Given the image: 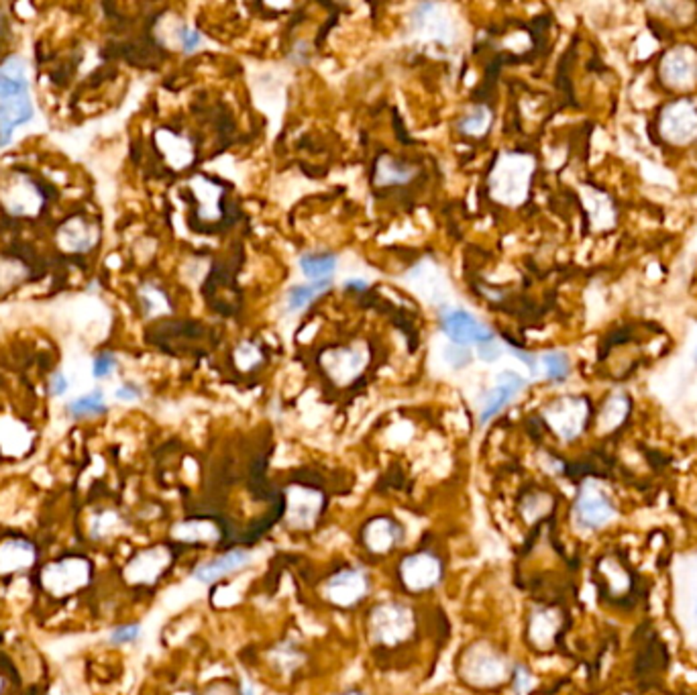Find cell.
<instances>
[{"label":"cell","mask_w":697,"mask_h":695,"mask_svg":"<svg viewBox=\"0 0 697 695\" xmlns=\"http://www.w3.org/2000/svg\"><path fill=\"white\" fill-rule=\"evenodd\" d=\"M512 675L510 665L496 649L487 644H471L461 659V679L473 687H493Z\"/></svg>","instance_id":"6da1fadb"},{"label":"cell","mask_w":697,"mask_h":695,"mask_svg":"<svg viewBox=\"0 0 697 695\" xmlns=\"http://www.w3.org/2000/svg\"><path fill=\"white\" fill-rule=\"evenodd\" d=\"M369 635L383 646L406 643L414 635V611L400 602L380 603L369 616Z\"/></svg>","instance_id":"7a4b0ae2"},{"label":"cell","mask_w":697,"mask_h":695,"mask_svg":"<svg viewBox=\"0 0 697 695\" xmlns=\"http://www.w3.org/2000/svg\"><path fill=\"white\" fill-rule=\"evenodd\" d=\"M573 518L577 526L585 531H602L614 523L616 506L612 502L610 493L597 482H585L575 498Z\"/></svg>","instance_id":"3957f363"},{"label":"cell","mask_w":697,"mask_h":695,"mask_svg":"<svg viewBox=\"0 0 697 695\" xmlns=\"http://www.w3.org/2000/svg\"><path fill=\"white\" fill-rule=\"evenodd\" d=\"M659 131L667 143L685 148L697 141V108L687 100L669 102L659 119Z\"/></svg>","instance_id":"277c9868"},{"label":"cell","mask_w":697,"mask_h":695,"mask_svg":"<svg viewBox=\"0 0 697 695\" xmlns=\"http://www.w3.org/2000/svg\"><path fill=\"white\" fill-rule=\"evenodd\" d=\"M661 80L675 92H687L697 86V50L692 45H677L669 50L659 66Z\"/></svg>","instance_id":"5b68a950"},{"label":"cell","mask_w":697,"mask_h":695,"mask_svg":"<svg viewBox=\"0 0 697 695\" xmlns=\"http://www.w3.org/2000/svg\"><path fill=\"white\" fill-rule=\"evenodd\" d=\"M589 416V402L585 398H561L545 410L549 427L563 441H573L583 433Z\"/></svg>","instance_id":"8992f818"},{"label":"cell","mask_w":697,"mask_h":695,"mask_svg":"<svg viewBox=\"0 0 697 695\" xmlns=\"http://www.w3.org/2000/svg\"><path fill=\"white\" fill-rule=\"evenodd\" d=\"M443 565L435 555L421 551L410 555L402 561L400 565V579L406 586L408 592L422 594L429 589H435L441 583Z\"/></svg>","instance_id":"52a82bcc"},{"label":"cell","mask_w":697,"mask_h":695,"mask_svg":"<svg viewBox=\"0 0 697 695\" xmlns=\"http://www.w3.org/2000/svg\"><path fill=\"white\" fill-rule=\"evenodd\" d=\"M369 594V575L364 569L348 567L334 573L324 586V597L334 606L351 608Z\"/></svg>","instance_id":"ba28073f"},{"label":"cell","mask_w":697,"mask_h":695,"mask_svg":"<svg viewBox=\"0 0 697 695\" xmlns=\"http://www.w3.org/2000/svg\"><path fill=\"white\" fill-rule=\"evenodd\" d=\"M90 567L82 559H66L44 569V586L53 595H68L86 586Z\"/></svg>","instance_id":"9c48e42d"},{"label":"cell","mask_w":697,"mask_h":695,"mask_svg":"<svg viewBox=\"0 0 697 695\" xmlns=\"http://www.w3.org/2000/svg\"><path fill=\"white\" fill-rule=\"evenodd\" d=\"M443 331L457 347H467L471 343L484 345L496 339V332L487 329L467 310H449L443 316Z\"/></svg>","instance_id":"30bf717a"},{"label":"cell","mask_w":697,"mask_h":695,"mask_svg":"<svg viewBox=\"0 0 697 695\" xmlns=\"http://www.w3.org/2000/svg\"><path fill=\"white\" fill-rule=\"evenodd\" d=\"M323 510L320 493L308 488H292L288 491V510H285V524L294 531H310L316 524Z\"/></svg>","instance_id":"8fae6325"},{"label":"cell","mask_w":697,"mask_h":695,"mask_svg":"<svg viewBox=\"0 0 697 695\" xmlns=\"http://www.w3.org/2000/svg\"><path fill=\"white\" fill-rule=\"evenodd\" d=\"M251 553L243 551V548H235V551H228L225 555H220L219 559L200 563V565L194 569V579L200 583H216L220 579H225L228 575H235L243 571V569L251 565Z\"/></svg>","instance_id":"7c38bea8"},{"label":"cell","mask_w":697,"mask_h":695,"mask_svg":"<svg viewBox=\"0 0 697 695\" xmlns=\"http://www.w3.org/2000/svg\"><path fill=\"white\" fill-rule=\"evenodd\" d=\"M35 108L29 94L0 100V148L12 141V131L29 123Z\"/></svg>","instance_id":"4fadbf2b"},{"label":"cell","mask_w":697,"mask_h":695,"mask_svg":"<svg viewBox=\"0 0 697 695\" xmlns=\"http://www.w3.org/2000/svg\"><path fill=\"white\" fill-rule=\"evenodd\" d=\"M526 386V381L520 378L518 373L506 371L500 375V384L496 387H492L490 392L484 395V406L479 410V422L485 424L490 422L493 416L501 412V408L506 404H510L514 400V395L518 394L522 387Z\"/></svg>","instance_id":"5bb4252c"},{"label":"cell","mask_w":697,"mask_h":695,"mask_svg":"<svg viewBox=\"0 0 697 695\" xmlns=\"http://www.w3.org/2000/svg\"><path fill=\"white\" fill-rule=\"evenodd\" d=\"M402 526L388 516L372 518L364 528V545L375 555H386L402 540Z\"/></svg>","instance_id":"9a60e30c"},{"label":"cell","mask_w":697,"mask_h":695,"mask_svg":"<svg viewBox=\"0 0 697 695\" xmlns=\"http://www.w3.org/2000/svg\"><path fill=\"white\" fill-rule=\"evenodd\" d=\"M167 563H170V553H167L164 547L149 548V551L139 553L137 557L131 561L124 575L133 583H153L164 573Z\"/></svg>","instance_id":"2e32d148"},{"label":"cell","mask_w":697,"mask_h":695,"mask_svg":"<svg viewBox=\"0 0 697 695\" xmlns=\"http://www.w3.org/2000/svg\"><path fill=\"white\" fill-rule=\"evenodd\" d=\"M561 628V614L557 610H536L528 622V638L533 646L545 651L550 649Z\"/></svg>","instance_id":"e0dca14e"},{"label":"cell","mask_w":697,"mask_h":695,"mask_svg":"<svg viewBox=\"0 0 697 695\" xmlns=\"http://www.w3.org/2000/svg\"><path fill=\"white\" fill-rule=\"evenodd\" d=\"M29 94V78H27V64L23 58L12 55L0 66V100L11 96Z\"/></svg>","instance_id":"ac0fdd59"},{"label":"cell","mask_w":697,"mask_h":695,"mask_svg":"<svg viewBox=\"0 0 697 695\" xmlns=\"http://www.w3.org/2000/svg\"><path fill=\"white\" fill-rule=\"evenodd\" d=\"M33 561L35 548L25 540H9V543L0 545V573L19 571V569L33 565Z\"/></svg>","instance_id":"d6986e66"},{"label":"cell","mask_w":697,"mask_h":695,"mask_svg":"<svg viewBox=\"0 0 697 695\" xmlns=\"http://www.w3.org/2000/svg\"><path fill=\"white\" fill-rule=\"evenodd\" d=\"M630 412V400L624 394H614L605 400L604 408L599 410L597 419V430L602 435L614 433V430L626 420V416Z\"/></svg>","instance_id":"ffe728a7"},{"label":"cell","mask_w":697,"mask_h":695,"mask_svg":"<svg viewBox=\"0 0 697 695\" xmlns=\"http://www.w3.org/2000/svg\"><path fill=\"white\" fill-rule=\"evenodd\" d=\"M300 266H302V272L308 276L312 282L331 280L334 268H337V257L332 253H308L302 255Z\"/></svg>","instance_id":"44dd1931"},{"label":"cell","mask_w":697,"mask_h":695,"mask_svg":"<svg viewBox=\"0 0 697 695\" xmlns=\"http://www.w3.org/2000/svg\"><path fill=\"white\" fill-rule=\"evenodd\" d=\"M102 412H107V402H104V394L100 390L80 395L68 404V414L72 419H88V416H99Z\"/></svg>","instance_id":"7402d4cb"},{"label":"cell","mask_w":697,"mask_h":695,"mask_svg":"<svg viewBox=\"0 0 697 695\" xmlns=\"http://www.w3.org/2000/svg\"><path fill=\"white\" fill-rule=\"evenodd\" d=\"M599 571L605 577V581L610 583V592L618 595V594H624L629 592L630 587V575L626 571L622 563L618 559L610 557V559H604L602 565H599Z\"/></svg>","instance_id":"603a6c76"},{"label":"cell","mask_w":697,"mask_h":695,"mask_svg":"<svg viewBox=\"0 0 697 695\" xmlns=\"http://www.w3.org/2000/svg\"><path fill=\"white\" fill-rule=\"evenodd\" d=\"M331 284L332 280H323V282H312L308 286H294L288 292V308L302 310L304 306H308L316 296L329 290Z\"/></svg>","instance_id":"cb8c5ba5"},{"label":"cell","mask_w":697,"mask_h":695,"mask_svg":"<svg viewBox=\"0 0 697 695\" xmlns=\"http://www.w3.org/2000/svg\"><path fill=\"white\" fill-rule=\"evenodd\" d=\"M173 534L180 540H188V543H212L219 539V531L211 523H186L176 526Z\"/></svg>","instance_id":"d4e9b609"},{"label":"cell","mask_w":697,"mask_h":695,"mask_svg":"<svg viewBox=\"0 0 697 695\" xmlns=\"http://www.w3.org/2000/svg\"><path fill=\"white\" fill-rule=\"evenodd\" d=\"M61 228H66L68 233H74V237H61L60 239L61 247L69 249V252H86V249H90V243H92V235L88 233V228H86V225H84L82 220L74 219L72 222H68V225L61 227Z\"/></svg>","instance_id":"484cf974"},{"label":"cell","mask_w":697,"mask_h":695,"mask_svg":"<svg viewBox=\"0 0 697 695\" xmlns=\"http://www.w3.org/2000/svg\"><path fill=\"white\" fill-rule=\"evenodd\" d=\"M542 363H545V370L550 381H557V384H561V381L567 379L569 375V359L565 353L561 351H553V353H547L545 357H542Z\"/></svg>","instance_id":"4316f807"},{"label":"cell","mask_w":697,"mask_h":695,"mask_svg":"<svg viewBox=\"0 0 697 695\" xmlns=\"http://www.w3.org/2000/svg\"><path fill=\"white\" fill-rule=\"evenodd\" d=\"M116 357L110 355V353H100L99 357H94L92 361V373L96 379H104L108 378L110 373L116 370Z\"/></svg>","instance_id":"83f0119b"},{"label":"cell","mask_w":697,"mask_h":695,"mask_svg":"<svg viewBox=\"0 0 697 695\" xmlns=\"http://www.w3.org/2000/svg\"><path fill=\"white\" fill-rule=\"evenodd\" d=\"M139 635H141V627L139 624H131V627H118L115 628L113 635H110V641L115 644H127V643H135Z\"/></svg>","instance_id":"f1b7e54d"},{"label":"cell","mask_w":697,"mask_h":695,"mask_svg":"<svg viewBox=\"0 0 697 695\" xmlns=\"http://www.w3.org/2000/svg\"><path fill=\"white\" fill-rule=\"evenodd\" d=\"M512 685H514V690H516V693L518 695H522L525 693L528 687H531V673H528V669L526 667H522V665H518L516 667V669L512 671Z\"/></svg>","instance_id":"f546056e"},{"label":"cell","mask_w":697,"mask_h":695,"mask_svg":"<svg viewBox=\"0 0 697 695\" xmlns=\"http://www.w3.org/2000/svg\"><path fill=\"white\" fill-rule=\"evenodd\" d=\"M180 41H182L184 52L192 53L202 44V35L196 29H188V27H184V29L180 31Z\"/></svg>","instance_id":"4dcf8cb0"},{"label":"cell","mask_w":697,"mask_h":695,"mask_svg":"<svg viewBox=\"0 0 697 695\" xmlns=\"http://www.w3.org/2000/svg\"><path fill=\"white\" fill-rule=\"evenodd\" d=\"M115 395H116V400H121V402H137L143 395V392L137 384H131L129 381V384H123L121 387H118Z\"/></svg>","instance_id":"1f68e13d"},{"label":"cell","mask_w":697,"mask_h":695,"mask_svg":"<svg viewBox=\"0 0 697 695\" xmlns=\"http://www.w3.org/2000/svg\"><path fill=\"white\" fill-rule=\"evenodd\" d=\"M68 387H69V384H68L66 373L55 371L52 375V379H50V392H52V395H64L68 392Z\"/></svg>","instance_id":"d6a6232c"},{"label":"cell","mask_w":697,"mask_h":695,"mask_svg":"<svg viewBox=\"0 0 697 695\" xmlns=\"http://www.w3.org/2000/svg\"><path fill=\"white\" fill-rule=\"evenodd\" d=\"M500 347L496 345V339L490 340V343H484L479 345V357L484 361H496L500 357Z\"/></svg>","instance_id":"836d02e7"},{"label":"cell","mask_w":697,"mask_h":695,"mask_svg":"<svg viewBox=\"0 0 697 695\" xmlns=\"http://www.w3.org/2000/svg\"><path fill=\"white\" fill-rule=\"evenodd\" d=\"M487 124V115L482 110V115L476 113V116H469V119L463 121V127L469 131V133H477L479 129H484Z\"/></svg>","instance_id":"e575fe53"},{"label":"cell","mask_w":697,"mask_h":695,"mask_svg":"<svg viewBox=\"0 0 697 695\" xmlns=\"http://www.w3.org/2000/svg\"><path fill=\"white\" fill-rule=\"evenodd\" d=\"M204 695H239V691H235L227 681H220V683H212L208 687Z\"/></svg>","instance_id":"d590c367"},{"label":"cell","mask_w":697,"mask_h":695,"mask_svg":"<svg viewBox=\"0 0 697 695\" xmlns=\"http://www.w3.org/2000/svg\"><path fill=\"white\" fill-rule=\"evenodd\" d=\"M347 288H359V290H365L367 284L365 282H359V280H353V282H347Z\"/></svg>","instance_id":"8d00e7d4"},{"label":"cell","mask_w":697,"mask_h":695,"mask_svg":"<svg viewBox=\"0 0 697 695\" xmlns=\"http://www.w3.org/2000/svg\"><path fill=\"white\" fill-rule=\"evenodd\" d=\"M241 695H255V690L249 683H243L241 685Z\"/></svg>","instance_id":"74e56055"},{"label":"cell","mask_w":697,"mask_h":695,"mask_svg":"<svg viewBox=\"0 0 697 695\" xmlns=\"http://www.w3.org/2000/svg\"><path fill=\"white\" fill-rule=\"evenodd\" d=\"M343 695H364V693H361V691H347Z\"/></svg>","instance_id":"f35d334b"},{"label":"cell","mask_w":697,"mask_h":695,"mask_svg":"<svg viewBox=\"0 0 697 695\" xmlns=\"http://www.w3.org/2000/svg\"><path fill=\"white\" fill-rule=\"evenodd\" d=\"M695 611H697V606H695Z\"/></svg>","instance_id":"ab89813d"}]
</instances>
